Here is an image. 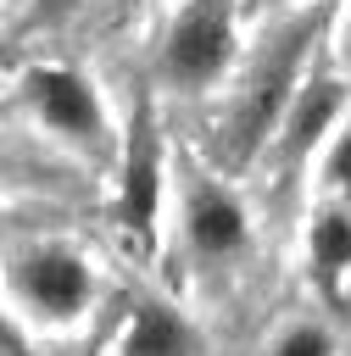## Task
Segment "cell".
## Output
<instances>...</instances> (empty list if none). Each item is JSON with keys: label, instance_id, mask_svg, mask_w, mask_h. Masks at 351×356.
<instances>
[{"label": "cell", "instance_id": "3", "mask_svg": "<svg viewBox=\"0 0 351 356\" xmlns=\"http://www.w3.org/2000/svg\"><path fill=\"white\" fill-rule=\"evenodd\" d=\"M234 61V0H189L167 33H162V50H156V72L167 89H184V95H201L212 89Z\"/></svg>", "mask_w": 351, "mask_h": 356}, {"label": "cell", "instance_id": "12", "mask_svg": "<svg viewBox=\"0 0 351 356\" xmlns=\"http://www.w3.org/2000/svg\"><path fill=\"white\" fill-rule=\"evenodd\" d=\"M0 356H22V334L11 328V317L0 312Z\"/></svg>", "mask_w": 351, "mask_h": 356}, {"label": "cell", "instance_id": "6", "mask_svg": "<svg viewBox=\"0 0 351 356\" xmlns=\"http://www.w3.org/2000/svg\"><path fill=\"white\" fill-rule=\"evenodd\" d=\"M340 111H345V83H340V78H329V72L301 78V89H295V100L284 106L279 134H273L279 161H284V167H301L306 150H318V145L329 139V128H334Z\"/></svg>", "mask_w": 351, "mask_h": 356}, {"label": "cell", "instance_id": "14", "mask_svg": "<svg viewBox=\"0 0 351 356\" xmlns=\"http://www.w3.org/2000/svg\"><path fill=\"white\" fill-rule=\"evenodd\" d=\"M279 6H295V0H279Z\"/></svg>", "mask_w": 351, "mask_h": 356}, {"label": "cell", "instance_id": "4", "mask_svg": "<svg viewBox=\"0 0 351 356\" xmlns=\"http://www.w3.org/2000/svg\"><path fill=\"white\" fill-rule=\"evenodd\" d=\"M11 295L39 323H72V317H84V306L95 295V273L72 245L39 239L11 256Z\"/></svg>", "mask_w": 351, "mask_h": 356}, {"label": "cell", "instance_id": "5", "mask_svg": "<svg viewBox=\"0 0 351 356\" xmlns=\"http://www.w3.org/2000/svg\"><path fill=\"white\" fill-rule=\"evenodd\" d=\"M156 211H162V139H156L150 111H139L128 128L123 161H117V222L134 239H150Z\"/></svg>", "mask_w": 351, "mask_h": 356}, {"label": "cell", "instance_id": "9", "mask_svg": "<svg viewBox=\"0 0 351 356\" xmlns=\"http://www.w3.org/2000/svg\"><path fill=\"white\" fill-rule=\"evenodd\" d=\"M306 256H312V278L334 295L340 289V273L351 267V211L340 206H323L312 217V234H306Z\"/></svg>", "mask_w": 351, "mask_h": 356}, {"label": "cell", "instance_id": "10", "mask_svg": "<svg viewBox=\"0 0 351 356\" xmlns=\"http://www.w3.org/2000/svg\"><path fill=\"white\" fill-rule=\"evenodd\" d=\"M273 356H334V345H329V334H323L318 323H295V328L273 345Z\"/></svg>", "mask_w": 351, "mask_h": 356}, {"label": "cell", "instance_id": "11", "mask_svg": "<svg viewBox=\"0 0 351 356\" xmlns=\"http://www.w3.org/2000/svg\"><path fill=\"white\" fill-rule=\"evenodd\" d=\"M323 178H329L334 189H351V122L334 134V145H329V161H323Z\"/></svg>", "mask_w": 351, "mask_h": 356}, {"label": "cell", "instance_id": "8", "mask_svg": "<svg viewBox=\"0 0 351 356\" xmlns=\"http://www.w3.org/2000/svg\"><path fill=\"white\" fill-rule=\"evenodd\" d=\"M195 350H201L195 328L162 300H139L128 317V334L117 345V356H195Z\"/></svg>", "mask_w": 351, "mask_h": 356}, {"label": "cell", "instance_id": "7", "mask_svg": "<svg viewBox=\"0 0 351 356\" xmlns=\"http://www.w3.org/2000/svg\"><path fill=\"white\" fill-rule=\"evenodd\" d=\"M184 239L201 261H223L245 245V206L217 184V178H195L184 189Z\"/></svg>", "mask_w": 351, "mask_h": 356}, {"label": "cell", "instance_id": "13", "mask_svg": "<svg viewBox=\"0 0 351 356\" xmlns=\"http://www.w3.org/2000/svg\"><path fill=\"white\" fill-rule=\"evenodd\" d=\"M0 184H6V156H0Z\"/></svg>", "mask_w": 351, "mask_h": 356}, {"label": "cell", "instance_id": "1", "mask_svg": "<svg viewBox=\"0 0 351 356\" xmlns=\"http://www.w3.org/2000/svg\"><path fill=\"white\" fill-rule=\"evenodd\" d=\"M312 33H318V17L312 11H301V17H290L284 28H273L267 39H262V50L251 56V67H245V78H240V95H234V106H228V117H223V161L228 167H245L262 145H273V134H279V117H284V106L295 100V89H301V61H306V50H312Z\"/></svg>", "mask_w": 351, "mask_h": 356}, {"label": "cell", "instance_id": "2", "mask_svg": "<svg viewBox=\"0 0 351 356\" xmlns=\"http://www.w3.org/2000/svg\"><path fill=\"white\" fill-rule=\"evenodd\" d=\"M17 89H22V106L33 111V122L50 139H61V145H72L84 156L111 150V117H106V100H100L89 72L61 67V61H39V67L22 72Z\"/></svg>", "mask_w": 351, "mask_h": 356}]
</instances>
